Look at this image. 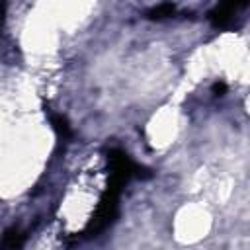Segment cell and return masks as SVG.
I'll return each mask as SVG.
<instances>
[{
    "label": "cell",
    "mask_w": 250,
    "mask_h": 250,
    "mask_svg": "<svg viewBox=\"0 0 250 250\" xmlns=\"http://www.w3.org/2000/svg\"><path fill=\"white\" fill-rule=\"evenodd\" d=\"M119 195H121L119 189H113V188H107V186H105V191L102 193L100 203H98V207H96V211H94L90 223L86 225V229H84V232H82L86 238L98 236L100 232H104V230L117 219Z\"/></svg>",
    "instance_id": "6da1fadb"
},
{
    "label": "cell",
    "mask_w": 250,
    "mask_h": 250,
    "mask_svg": "<svg viewBox=\"0 0 250 250\" xmlns=\"http://www.w3.org/2000/svg\"><path fill=\"white\" fill-rule=\"evenodd\" d=\"M246 8V2H223L219 6H215L211 12H209V21L213 27L217 29H225V27H230L238 10Z\"/></svg>",
    "instance_id": "7a4b0ae2"
},
{
    "label": "cell",
    "mask_w": 250,
    "mask_h": 250,
    "mask_svg": "<svg viewBox=\"0 0 250 250\" xmlns=\"http://www.w3.org/2000/svg\"><path fill=\"white\" fill-rule=\"evenodd\" d=\"M25 240H27V232L14 225L4 230L0 238V250H21Z\"/></svg>",
    "instance_id": "3957f363"
},
{
    "label": "cell",
    "mask_w": 250,
    "mask_h": 250,
    "mask_svg": "<svg viewBox=\"0 0 250 250\" xmlns=\"http://www.w3.org/2000/svg\"><path fill=\"white\" fill-rule=\"evenodd\" d=\"M49 121H51V127L55 129V133L61 139H70L72 137V129H70V125H68V121H66L64 115L49 111Z\"/></svg>",
    "instance_id": "277c9868"
},
{
    "label": "cell",
    "mask_w": 250,
    "mask_h": 250,
    "mask_svg": "<svg viewBox=\"0 0 250 250\" xmlns=\"http://www.w3.org/2000/svg\"><path fill=\"white\" fill-rule=\"evenodd\" d=\"M174 12H176V6L170 4V2H166V4H158V6L150 8V10L146 12V18H148V20H164V18L174 16Z\"/></svg>",
    "instance_id": "5b68a950"
},
{
    "label": "cell",
    "mask_w": 250,
    "mask_h": 250,
    "mask_svg": "<svg viewBox=\"0 0 250 250\" xmlns=\"http://www.w3.org/2000/svg\"><path fill=\"white\" fill-rule=\"evenodd\" d=\"M225 92H227V84H225V82L213 84V94H215V96H223Z\"/></svg>",
    "instance_id": "8992f818"
},
{
    "label": "cell",
    "mask_w": 250,
    "mask_h": 250,
    "mask_svg": "<svg viewBox=\"0 0 250 250\" xmlns=\"http://www.w3.org/2000/svg\"><path fill=\"white\" fill-rule=\"evenodd\" d=\"M4 8H6V6L0 4V23H2V20H4Z\"/></svg>",
    "instance_id": "52a82bcc"
}]
</instances>
